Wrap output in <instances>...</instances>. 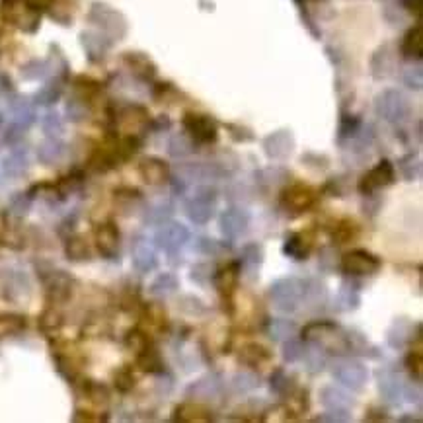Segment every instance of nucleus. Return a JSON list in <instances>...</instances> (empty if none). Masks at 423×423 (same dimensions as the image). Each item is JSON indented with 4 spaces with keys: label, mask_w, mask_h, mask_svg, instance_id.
<instances>
[{
    "label": "nucleus",
    "mask_w": 423,
    "mask_h": 423,
    "mask_svg": "<svg viewBox=\"0 0 423 423\" xmlns=\"http://www.w3.org/2000/svg\"><path fill=\"white\" fill-rule=\"evenodd\" d=\"M117 387L121 388V390H129V388L133 387V377L127 372V370H123L121 375H117Z\"/></svg>",
    "instance_id": "9d476101"
},
{
    "label": "nucleus",
    "mask_w": 423,
    "mask_h": 423,
    "mask_svg": "<svg viewBox=\"0 0 423 423\" xmlns=\"http://www.w3.org/2000/svg\"><path fill=\"white\" fill-rule=\"evenodd\" d=\"M283 201H285L287 207H293V209H299L300 211V209H307L314 203V194H312V189L304 187V185H295L289 192H285Z\"/></svg>",
    "instance_id": "39448f33"
},
{
    "label": "nucleus",
    "mask_w": 423,
    "mask_h": 423,
    "mask_svg": "<svg viewBox=\"0 0 423 423\" xmlns=\"http://www.w3.org/2000/svg\"><path fill=\"white\" fill-rule=\"evenodd\" d=\"M185 127H187V131L192 133L197 141L209 142L217 137L215 125L207 117H203V115H187L185 117Z\"/></svg>",
    "instance_id": "7ed1b4c3"
},
{
    "label": "nucleus",
    "mask_w": 423,
    "mask_h": 423,
    "mask_svg": "<svg viewBox=\"0 0 423 423\" xmlns=\"http://www.w3.org/2000/svg\"><path fill=\"white\" fill-rule=\"evenodd\" d=\"M402 51H404L408 57H415L419 59L423 53V36H422V27H414L408 32V36L404 39V45H402Z\"/></svg>",
    "instance_id": "423d86ee"
},
{
    "label": "nucleus",
    "mask_w": 423,
    "mask_h": 423,
    "mask_svg": "<svg viewBox=\"0 0 423 423\" xmlns=\"http://www.w3.org/2000/svg\"><path fill=\"white\" fill-rule=\"evenodd\" d=\"M379 260L375 256H370L367 252H361V250H357V252H351V254H347L344 257V269L347 274H372V271H377L379 269Z\"/></svg>",
    "instance_id": "f257e3e1"
},
{
    "label": "nucleus",
    "mask_w": 423,
    "mask_h": 423,
    "mask_svg": "<svg viewBox=\"0 0 423 423\" xmlns=\"http://www.w3.org/2000/svg\"><path fill=\"white\" fill-rule=\"evenodd\" d=\"M141 174L150 184H159V182H162L164 176H166V168H164V164L159 162V160L150 159L145 160L141 164Z\"/></svg>",
    "instance_id": "0eeeda50"
},
{
    "label": "nucleus",
    "mask_w": 423,
    "mask_h": 423,
    "mask_svg": "<svg viewBox=\"0 0 423 423\" xmlns=\"http://www.w3.org/2000/svg\"><path fill=\"white\" fill-rule=\"evenodd\" d=\"M67 254L71 260H86L88 257V246L82 239H72L67 244Z\"/></svg>",
    "instance_id": "1a4fd4ad"
},
{
    "label": "nucleus",
    "mask_w": 423,
    "mask_h": 423,
    "mask_svg": "<svg viewBox=\"0 0 423 423\" xmlns=\"http://www.w3.org/2000/svg\"><path fill=\"white\" fill-rule=\"evenodd\" d=\"M392 180H394V170L390 166V162H380L379 166L375 168V170H370L369 174L363 177L359 189H361L363 194H370L372 189H377L380 185L390 184Z\"/></svg>",
    "instance_id": "f03ea898"
},
{
    "label": "nucleus",
    "mask_w": 423,
    "mask_h": 423,
    "mask_svg": "<svg viewBox=\"0 0 423 423\" xmlns=\"http://www.w3.org/2000/svg\"><path fill=\"white\" fill-rule=\"evenodd\" d=\"M2 168H4V172H6L8 176H22V174L26 172L27 162L26 159H22V156H18V154H14V156H10V159L4 160Z\"/></svg>",
    "instance_id": "6e6552de"
},
{
    "label": "nucleus",
    "mask_w": 423,
    "mask_h": 423,
    "mask_svg": "<svg viewBox=\"0 0 423 423\" xmlns=\"http://www.w3.org/2000/svg\"><path fill=\"white\" fill-rule=\"evenodd\" d=\"M404 2L405 8L414 10V12H419V8H422V0H402Z\"/></svg>",
    "instance_id": "9b49d317"
},
{
    "label": "nucleus",
    "mask_w": 423,
    "mask_h": 423,
    "mask_svg": "<svg viewBox=\"0 0 423 423\" xmlns=\"http://www.w3.org/2000/svg\"><path fill=\"white\" fill-rule=\"evenodd\" d=\"M96 240H98V248L104 256L112 257L115 256L117 252V244H119V232L115 229L114 222H107V224H102L96 232Z\"/></svg>",
    "instance_id": "20e7f679"
}]
</instances>
